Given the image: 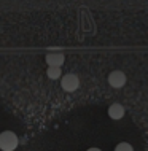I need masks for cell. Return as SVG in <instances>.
Returning <instances> with one entry per match:
<instances>
[{
	"label": "cell",
	"mask_w": 148,
	"mask_h": 151,
	"mask_svg": "<svg viewBox=\"0 0 148 151\" xmlns=\"http://www.w3.org/2000/svg\"><path fill=\"white\" fill-rule=\"evenodd\" d=\"M61 75H62L61 68H56V67H48V70H46V76H48L49 80H57V78H61Z\"/></svg>",
	"instance_id": "8992f818"
},
{
	"label": "cell",
	"mask_w": 148,
	"mask_h": 151,
	"mask_svg": "<svg viewBox=\"0 0 148 151\" xmlns=\"http://www.w3.org/2000/svg\"><path fill=\"white\" fill-rule=\"evenodd\" d=\"M124 113H126V110H124V107H123L121 104H112L108 107V116L112 118V119H115V121L121 119V118L124 116Z\"/></svg>",
	"instance_id": "5b68a950"
},
{
	"label": "cell",
	"mask_w": 148,
	"mask_h": 151,
	"mask_svg": "<svg viewBox=\"0 0 148 151\" xmlns=\"http://www.w3.org/2000/svg\"><path fill=\"white\" fill-rule=\"evenodd\" d=\"M115 151H134V148H132V146H131L129 143H126V142H121V143L116 145Z\"/></svg>",
	"instance_id": "52a82bcc"
},
{
	"label": "cell",
	"mask_w": 148,
	"mask_h": 151,
	"mask_svg": "<svg viewBox=\"0 0 148 151\" xmlns=\"http://www.w3.org/2000/svg\"><path fill=\"white\" fill-rule=\"evenodd\" d=\"M108 84L112 88H123L126 84V75L124 72L121 70H113L112 73L108 75Z\"/></svg>",
	"instance_id": "3957f363"
},
{
	"label": "cell",
	"mask_w": 148,
	"mask_h": 151,
	"mask_svg": "<svg viewBox=\"0 0 148 151\" xmlns=\"http://www.w3.org/2000/svg\"><path fill=\"white\" fill-rule=\"evenodd\" d=\"M45 60H46L48 67L61 68V65H62V64H64V60H65V56L62 54V52H49V54H46Z\"/></svg>",
	"instance_id": "277c9868"
},
{
	"label": "cell",
	"mask_w": 148,
	"mask_h": 151,
	"mask_svg": "<svg viewBox=\"0 0 148 151\" xmlns=\"http://www.w3.org/2000/svg\"><path fill=\"white\" fill-rule=\"evenodd\" d=\"M88 151H100V150H99V148H89Z\"/></svg>",
	"instance_id": "ba28073f"
},
{
	"label": "cell",
	"mask_w": 148,
	"mask_h": 151,
	"mask_svg": "<svg viewBox=\"0 0 148 151\" xmlns=\"http://www.w3.org/2000/svg\"><path fill=\"white\" fill-rule=\"evenodd\" d=\"M19 145V138L11 130L0 132V150L2 151H14Z\"/></svg>",
	"instance_id": "6da1fadb"
},
{
	"label": "cell",
	"mask_w": 148,
	"mask_h": 151,
	"mask_svg": "<svg viewBox=\"0 0 148 151\" xmlns=\"http://www.w3.org/2000/svg\"><path fill=\"white\" fill-rule=\"evenodd\" d=\"M61 86H62V89L65 92H73L80 88V78H78L75 73H67V75L62 76Z\"/></svg>",
	"instance_id": "7a4b0ae2"
}]
</instances>
